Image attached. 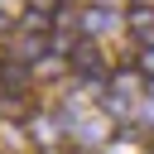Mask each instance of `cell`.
<instances>
[{
	"instance_id": "6da1fadb",
	"label": "cell",
	"mask_w": 154,
	"mask_h": 154,
	"mask_svg": "<svg viewBox=\"0 0 154 154\" xmlns=\"http://www.w3.org/2000/svg\"><path fill=\"white\" fill-rule=\"evenodd\" d=\"M130 34L140 48H154V10L149 5H130Z\"/></svg>"
}]
</instances>
